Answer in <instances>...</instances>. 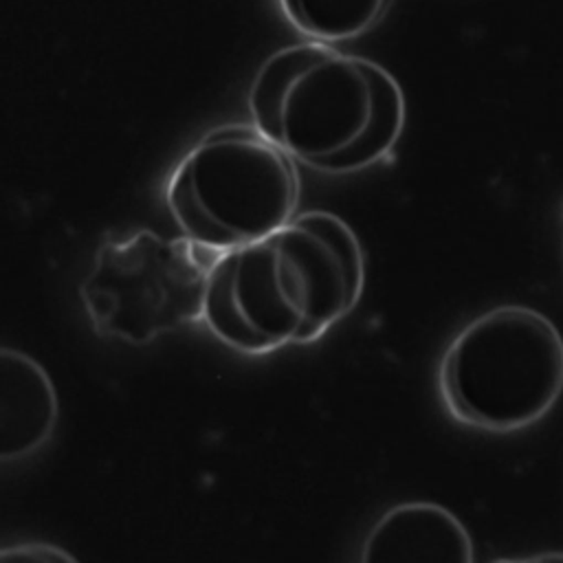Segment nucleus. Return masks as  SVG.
Returning a JSON list of instances; mask_svg holds the SVG:
<instances>
[{
    "label": "nucleus",
    "instance_id": "1",
    "mask_svg": "<svg viewBox=\"0 0 563 563\" xmlns=\"http://www.w3.org/2000/svg\"><path fill=\"white\" fill-rule=\"evenodd\" d=\"M363 288L354 229L332 211H303L216 257L202 323L235 352L271 354L321 339L358 306Z\"/></svg>",
    "mask_w": 563,
    "mask_h": 563
},
{
    "label": "nucleus",
    "instance_id": "9",
    "mask_svg": "<svg viewBox=\"0 0 563 563\" xmlns=\"http://www.w3.org/2000/svg\"><path fill=\"white\" fill-rule=\"evenodd\" d=\"M2 561H29V563H55V561H75V556L70 552H64L57 545L51 543H40V541H31V543H18L11 548H4L0 552Z\"/></svg>",
    "mask_w": 563,
    "mask_h": 563
},
{
    "label": "nucleus",
    "instance_id": "7",
    "mask_svg": "<svg viewBox=\"0 0 563 563\" xmlns=\"http://www.w3.org/2000/svg\"><path fill=\"white\" fill-rule=\"evenodd\" d=\"M59 422L53 378L31 354L0 350V460L13 464L40 453Z\"/></svg>",
    "mask_w": 563,
    "mask_h": 563
},
{
    "label": "nucleus",
    "instance_id": "10",
    "mask_svg": "<svg viewBox=\"0 0 563 563\" xmlns=\"http://www.w3.org/2000/svg\"><path fill=\"white\" fill-rule=\"evenodd\" d=\"M523 561H563V554H537V556H530Z\"/></svg>",
    "mask_w": 563,
    "mask_h": 563
},
{
    "label": "nucleus",
    "instance_id": "4",
    "mask_svg": "<svg viewBox=\"0 0 563 563\" xmlns=\"http://www.w3.org/2000/svg\"><path fill=\"white\" fill-rule=\"evenodd\" d=\"M295 158L253 123L211 130L174 165L165 207L191 242L224 253L255 242L297 216Z\"/></svg>",
    "mask_w": 563,
    "mask_h": 563
},
{
    "label": "nucleus",
    "instance_id": "6",
    "mask_svg": "<svg viewBox=\"0 0 563 563\" xmlns=\"http://www.w3.org/2000/svg\"><path fill=\"white\" fill-rule=\"evenodd\" d=\"M363 563H471L473 539L446 506L400 501L387 508L361 543Z\"/></svg>",
    "mask_w": 563,
    "mask_h": 563
},
{
    "label": "nucleus",
    "instance_id": "2",
    "mask_svg": "<svg viewBox=\"0 0 563 563\" xmlns=\"http://www.w3.org/2000/svg\"><path fill=\"white\" fill-rule=\"evenodd\" d=\"M251 123L295 161L354 174L389 156L407 119L405 92L380 64L308 40L277 48L246 90Z\"/></svg>",
    "mask_w": 563,
    "mask_h": 563
},
{
    "label": "nucleus",
    "instance_id": "8",
    "mask_svg": "<svg viewBox=\"0 0 563 563\" xmlns=\"http://www.w3.org/2000/svg\"><path fill=\"white\" fill-rule=\"evenodd\" d=\"M391 0H279L288 24L308 40L336 44L369 33Z\"/></svg>",
    "mask_w": 563,
    "mask_h": 563
},
{
    "label": "nucleus",
    "instance_id": "3",
    "mask_svg": "<svg viewBox=\"0 0 563 563\" xmlns=\"http://www.w3.org/2000/svg\"><path fill=\"white\" fill-rule=\"evenodd\" d=\"M435 389L457 424L486 433L528 429L563 394V336L537 308L495 306L453 334Z\"/></svg>",
    "mask_w": 563,
    "mask_h": 563
},
{
    "label": "nucleus",
    "instance_id": "5",
    "mask_svg": "<svg viewBox=\"0 0 563 563\" xmlns=\"http://www.w3.org/2000/svg\"><path fill=\"white\" fill-rule=\"evenodd\" d=\"M218 253L178 238L136 229L99 244L79 299L103 339L147 345L191 321H202L205 295Z\"/></svg>",
    "mask_w": 563,
    "mask_h": 563
}]
</instances>
